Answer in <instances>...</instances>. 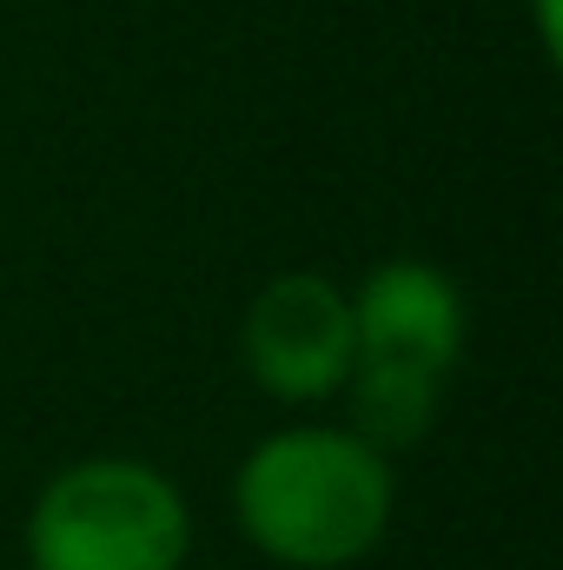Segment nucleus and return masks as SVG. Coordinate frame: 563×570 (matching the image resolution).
Wrapping results in <instances>:
<instances>
[{
    "mask_svg": "<svg viewBox=\"0 0 563 570\" xmlns=\"http://www.w3.org/2000/svg\"><path fill=\"white\" fill-rule=\"evenodd\" d=\"M239 352L259 392L279 405H318L338 399L358 358L352 338V292L332 285L325 273H279L239 325Z\"/></svg>",
    "mask_w": 563,
    "mask_h": 570,
    "instance_id": "7ed1b4c3",
    "label": "nucleus"
},
{
    "mask_svg": "<svg viewBox=\"0 0 563 570\" xmlns=\"http://www.w3.org/2000/svg\"><path fill=\"white\" fill-rule=\"evenodd\" d=\"M352 365H405L451 379L464 358V292L431 259H385L352 292Z\"/></svg>",
    "mask_w": 563,
    "mask_h": 570,
    "instance_id": "20e7f679",
    "label": "nucleus"
},
{
    "mask_svg": "<svg viewBox=\"0 0 563 570\" xmlns=\"http://www.w3.org/2000/svg\"><path fill=\"white\" fill-rule=\"evenodd\" d=\"M444 385L431 372H405V365H352L345 399H352V438H365L372 451H412L424 431L444 412Z\"/></svg>",
    "mask_w": 563,
    "mask_h": 570,
    "instance_id": "39448f33",
    "label": "nucleus"
},
{
    "mask_svg": "<svg viewBox=\"0 0 563 570\" xmlns=\"http://www.w3.org/2000/svg\"><path fill=\"white\" fill-rule=\"evenodd\" d=\"M392 458L345 425H285L259 438L233 478V518L259 558L285 570H345L392 531Z\"/></svg>",
    "mask_w": 563,
    "mask_h": 570,
    "instance_id": "f257e3e1",
    "label": "nucleus"
},
{
    "mask_svg": "<svg viewBox=\"0 0 563 570\" xmlns=\"http://www.w3.org/2000/svg\"><path fill=\"white\" fill-rule=\"evenodd\" d=\"M537 40H544V53L557 60V40H563V27H557V0H537Z\"/></svg>",
    "mask_w": 563,
    "mask_h": 570,
    "instance_id": "423d86ee",
    "label": "nucleus"
},
{
    "mask_svg": "<svg viewBox=\"0 0 563 570\" xmlns=\"http://www.w3.org/2000/svg\"><path fill=\"white\" fill-rule=\"evenodd\" d=\"M186 498L146 458H80L27 511L33 570H186Z\"/></svg>",
    "mask_w": 563,
    "mask_h": 570,
    "instance_id": "f03ea898",
    "label": "nucleus"
}]
</instances>
